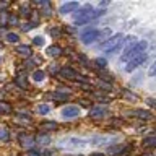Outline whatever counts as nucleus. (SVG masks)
<instances>
[{
    "label": "nucleus",
    "mask_w": 156,
    "mask_h": 156,
    "mask_svg": "<svg viewBox=\"0 0 156 156\" xmlns=\"http://www.w3.org/2000/svg\"><path fill=\"white\" fill-rule=\"evenodd\" d=\"M146 41H140V42H130L129 46H127V49L124 51V54H122V60H132V58H135L136 55H140V54L145 52L146 49Z\"/></svg>",
    "instance_id": "obj_1"
},
{
    "label": "nucleus",
    "mask_w": 156,
    "mask_h": 156,
    "mask_svg": "<svg viewBox=\"0 0 156 156\" xmlns=\"http://www.w3.org/2000/svg\"><path fill=\"white\" fill-rule=\"evenodd\" d=\"M102 15V10H96V12H93L91 5H85L80 12L75 15V23L76 24H83V23H88L90 20H94L98 16H101Z\"/></svg>",
    "instance_id": "obj_2"
},
{
    "label": "nucleus",
    "mask_w": 156,
    "mask_h": 156,
    "mask_svg": "<svg viewBox=\"0 0 156 156\" xmlns=\"http://www.w3.org/2000/svg\"><path fill=\"white\" fill-rule=\"evenodd\" d=\"M122 41V34H115V36H111L107 41H104L99 46V49H102V51H107V54H111L114 49L119 47V44Z\"/></svg>",
    "instance_id": "obj_3"
},
{
    "label": "nucleus",
    "mask_w": 156,
    "mask_h": 156,
    "mask_svg": "<svg viewBox=\"0 0 156 156\" xmlns=\"http://www.w3.org/2000/svg\"><path fill=\"white\" fill-rule=\"evenodd\" d=\"M99 34L101 33L98 31V29H94V28H93V29H86V31L81 34V41L85 44H91V42H94L96 39L99 37Z\"/></svg>",
    "instance_id": "obj_4"
},
{
    "label": "nucleus",
    "mask_w": 156,
    "mask_h": 156,
    "mask_svg": "<svg viewBox=\"0 0 156 156\" xmlns=\"http://www.w3.org/2000/svg\"><path fill=\"white\" fill-rule=\"evenodd\" d=\"M146 60V54H140V55H136L135 58H132V60H129V65L125 67V72H132V70H135L138 65H141Z\"/></svg>",
    "instance_id": "obj_5"
},
{
    "label": "nucleus",
    "mask_w": 156,
    "mask_h": 156,
    "mask_svg": "<svg viewBox=\"0 0 156 156\" xmlns=\"http://www.w3.org/2000/svg\"><path fill=\"white\" fill-rule=\"evenodd\" d=\"M20 143H21V146H24V148H29L31 150L34 143H36V138L31 135H26V133H21L20 135Z\"/></svg>",
    "instance_id": "obj_6"
},
{
    "label": "nucleus",
    "mask_w": 156,
    "mask_h": 156,
    "mask_svg": "<svg viewBox=\"0 0 156 156\" xmlns=\"http://www.w3.org/2000/svg\"><path fill=\"white\" fill-rule=\"evenodd\" d=\"M104 114H106V109L99 106H94L90 111V117H93V119H101V117H104Z\"/></svg>",
    "instance_id": "obj_7"
},
{
    "label": "nucleus",
    "mask_w": 156,
    "mask_h": 156,
    "mask_svg": "<svg viewBox=\"0 0 156 156\" xmlns=\"http://www.w3.org/2000/svg\"><path fill=\"white\" fill-rule=\"evenodd\" d=\"M60 75H62L63 78H68V80H75V78L78 76V75H76V72L73 70V68H70V67L62 68V70H60Z\"/></svg>",
    "instance_id": "obj_8"
},
{
    "label": "nucleus",
    "mask_w": 156,
    "mask_h": 156,
    "mask_svg": "<svg viewBox=\"0 0 156 156\" xmlns=\"http://www.w3.org/2000/svg\"><path fill=\"white\" fill-rule=\"evenodd\" d=\"M78 114H80V109L75 107V106H68V107H65V109L62 111V115L63 117H75Z\"/></svg>",
    "instance_id": "obj_9"
},
{
    "label": "nucleus",
    "mask_w": 156,
    "mask_h": 156,
    "mask_svg": "<svg viewBox=\"0 0 156 156\" xmlns=\"http://www.w3.org/2000/svg\"><path fill=\"white\" fill-rule=\"evenodd\" d=\"M76 8H78L76 2H68V3H65V5L60 7V13L65 15V13H70V12H73V10H76Z\"/></svg>",
    "instance_id": "obj_10"
},
{
    "label": "nucleus",
    "mask_w": 156,
    "mask_h": 156,
    "mask_svg": "<svg viewBox=\"0 0 156 156\" xmlns=\"http://www.w3.org/2000/svg\"><path fill=\"white\" fill-rule=\"evenodd\" d=\"M16 52L20 54V55H23V57H29L31 55V47L26 46V44H21V46L16 47Z\"/></svg>",
    "instance_id": "obj_11"
},
{
    "label": "nucleus",
    "mask_w": 156,
    "mask_h": 156,
    "mask_svg": "<svg viewBox=\"0 0 156 156\" xmlns=\"http://www.w3.org/2000/svg\"><path fill=\"white\" fill-rule=\"evenodd\" d=\"M39 129H41V130H55L57 124H55V122H51V120L41 122V124H39Z\"/></svg>",
    "instance_id": "obj_12"
},
{
    "label": "nucleus",
    "mask_w": 156,
    "mask_h": 156,
    "mask_svg": "<svg viewBox=\"0 0 156 156\" xmlns=\"http://www.w3.org/2000/svg\"><path fill=\"white\" fill-rule=\"evenodd\" d=\"M12 112V104L7 101H0V114H10Z\"/></svg>",
    "instance_id": "obj_13"
},
{
    "label": "nucleus",
    "mask_w": 156,
    "mask_h": 156,
    "mask_svg": "<svg viewBox=\"0 0 156 156\" xmlns=\"http://www.w3.org/2000/svg\"><path fill=\"white\" fill-rule=\"evenodd\" d=\"M60 54H62V49L58 46H51L47 49V55H51V57H57V55H60Z\"/></svg>",
    "instance_id": "obj_14"
},
{
    "label": "nucleus",
    "mask_w": 156,
    "mask_h": 156,
    "mask_svg": "<svg viewBox=\"0 0 156 156\" xmlns=\"http://www.w3.org/2000/svg\"><path fill=\"white\" fill-rule=\"evenodd\" d=\"M36 143H39V145H49L51 143V136L49 135H37V138H36Z\"/></svg>",
    "instance_id": "obj_15"
},
{
    "label": "nucleus",
    "mask_w": 156,
    "mask_h": 156,
    "mask_svg": "<svg viewBox=\"0 0 156 156\" xmlns=\"http://www.w3.org/2000/svg\"><path fill=\"white\" fill-rule=\"evenodd\" d=\"M44 76H46V73H44L42 70H36V72L33 73V80H34V81H37V83H39V81H42V80H44Z\"/></svg>",
    "instance_id": "obj_16"
},
{
    "label": "nucleus",
    "mask_w": 156,
    "mask_h": 156,
    "mask_svg": "<svg viewBox=\"0 0 156 156\" xmlns=\"http://www.w3.org/2000/svg\"><path fill=\"white\" fill-rule=\"evenodd\" d=\"M8 13L7 12H0V26H7L8 24Z\"/></svg>",
    "instance_id": "obj_17"
},
{
    "label": "nucleus",
    "mask_w": 156,
    "mask_h": 156,
    "mask_svg": "<svg viewBox=\"0 0 156 156\" xmlns=\"http://www.w3.org/2000/svg\"><path fill=\"white\" fill-rule=\"evenodd\" d=\"M143 143L146 146H156V135H151V136H146L143 140Z\"/></svg>",
    "instance_id": "obj_18"
},
{
    "label": "nucleus",
    "mask_w": 156,
    "mask_h": 156,
    "mask_svg": "<svg viewBox=\"0 0 156 156\" xmlns=\"http://www.w3.org/2000/svg\"><path fill=\"white\" fill-rule=\"evenodd\" d=\"M10 138V133L7 129H3V127H0V141H7Z\"/></svg>",
    "instance_id": "obj_19"
},
{
    "label": "nucleus",
    "mask_w": 156,
    "mask_h": 156,
    "mask_svg": "<svg viewBox=\"0 0 156 156\" xmlns=\"http://www.w3.org/2000/svg\"><path fill=\"white\" fill-rule=\"evenodd\" d=\"M7 41H8V42H18L20 37H18L16 33H8V34H7Z\"/></svg>",
    "instance_id": "obj_20"
},
{
    "label": "nucleus",
    "mask_w": 156,
    "mask_h": 156,
    "mask_svg": "<svg viewBox=\"0 0 156 156\" xmlns=\"http://www.w3.org/2000/svg\"><path fill=\"white\" fill-rule=\"evenodd\" d=\"M135 114L140 115V119H150V117H151V112L150 111H136Z\"/></svg>",
    "instance_id": "obj_21"
},
{
    "label": "nucleus",
    "mask_w": 156,
    "mask_h": 156,
    "mask_svg": "<svg viewBox=\"0 0 156 156\" xmlns=\"http://www.w3.org/2000/svg\"><path fill=\"white\" fill-rule=\"evenodd\" d=\"M37 111H39V114H42V115H44V114H47V112L51 111V107H49L47 104H41V106L37 107Z\"/></svg>",
    "instance_id": "obj_22"
},
{
    "label": "nucleus",
    "mask_w": 156,
    "mask_h": 156,
    "mask_svg": "<svg viewBox=\"0 0 156 156\" xmlns=\"http://www.w3.org/2000/svg\"><path fill=\"white\" fill-rule=\"evenodd\" d=\"M94 62H96V65L101 67V68H104V67L107 65V60H106V58H96Z\"/></svg>",
    "instance_id": "obj_23"
},
{
    "label": "nucleus",
    "mask_w": 156,
    "mask_h": 156,
    "mask_svg": "<svg viewBox=\"0 0 156 156\" xmlns=\"http://www.w3.org/2000/svg\"><path fill=\"white\" fill-rule=\"evenodd\" d=\"M51 98H54V99H65L67 94H60V93H52Z\"/></svg>",
    "instance_id": "obj_24"
},
{
    "label": "nucleus",
    "mask_w": 156,
    "mask_h": 156,
    "mask_svg": "<svg viewBox=\"0 0 156 156\" xmlns=\"http://www.w3.org/2000/svg\"><path fill=\"white\" fill-rule=\"evenodd\" d=\"M33 28H34V23H24L21 26L23 31H29V29H33Z\"/></svg>",
    "instance_id": "obj_25"
},
{
    "label": "nucleus",
    "mask_w": 156,
    "mask_h": 156,
    "mask_svg": "<svg viewBox=\"0 0 156 156\" xmlns=\"http://www.w3.org/2000/svg\"><path fill=\"white\" fill-rule=\"evenodd\" d=\"M16 83H18V85L21 86V88H28V81H23L21 76H16Z\"/></svg>",
    "instance_id": "obj_26"
},
{
    "label": "nucleus",
    "mask_w": 156,
    "mask_h": 156,
    "mask_svg": "<svg viewBox=\"0 0 156 156\" xmlns=\"http://www.w3.org/2000/svg\"><path fill=\"white\" fill-rule=\"evenodd\" d=\"M34 44H36V46H42V44H44V39L41 37V36H36V37H34V41H33Z\"/></svg>",
    "instance_id": "obj_27"
},
{
    "label": "nucleus",
    "mask_w": 156,
    "mask_h": 156,
    "mask_svg": "<svg viewBox=\"0 0 156 156\" xmlns=\"http://www.w3.org/2000/svg\"><path fill=\"white\" fill-rule=\"evenodd\" d=\"M18 16H10L8 18V24H18Z\"/></svg>",
    "instance_id": "obj_28"
},
{
    "label": "nucleus",
    "mask_w": 156,
    "mask_h": 156,
    "mask_svg": "<svg viewBox=\"0 0 156 156\" xmlns=\"http://www.w3.org/2000/svg\"><path fill=\"white\" fill-rule=\"evenodd\" d=\"M148 73H150L151 76H154V75H156V62L153 63V65H151V68H150V72H148Z\"/></svg>",
    "instance_id": "obj_29"
},
{
    "label": "nucleus",
    "mask_w": 156,
    "mask_h": 156,
    "mask_svg": "<svg viewBox=\"0 0 156 156\" xmlns=\"http://www.w3.org/2000/svg\"><path fill=\"white\" fill-rule=\"evenodd\" d=\"M21 15L23 16H29V10L28 8H21Z\"/></svg>",
    "instance_id": "obj_30"
},
{
    "label": "nucleus",
    "mask_w": 156,
    "mask_h": 156,
    "mask_svg": "<svg viewBox=\"0 0 156 156\" xmlns=\"http://www.w3.org/2000/svg\"><path fill=\"white\" fill-rule=\"evenodd\" d=\"M28 156H41L37 153V151H34V150H29V153H28Z\"/></svg>",
    "instance_id": "obj_31"
},
{
    "label": "nucleus",
    "mask_w": 156,
    "mask_h": 156,
    "mask_svg": "<svg viewBox=\"0 0 156 156\" xmlns=\"http://www.w3.org/2000/svg\"><path fill=\"white\" fill-rule=\"evenodd\" d=\"M42 154H44V156H52L51 153H49V151H44V153H42Z\"/></svg>",
    "instance_id": "obj_32"
},
{
    "label": "nucleus",
    "mask_w": 156,
    "mask_h": 156,
    "mask_svg": "<svg viewBox=\"0 0 156 156\" xmlns=\"http://www.w3.org/2000/svg\"><path fill=\"white\" fill-rule=\"evenodd\" d=\"M91 156H104V154H99V153H94V154H91Z\"/></svg>",
    "instance_id": "obj_33"
}]
</instances>
